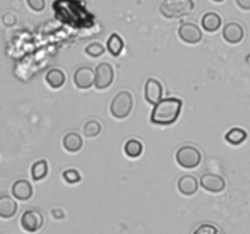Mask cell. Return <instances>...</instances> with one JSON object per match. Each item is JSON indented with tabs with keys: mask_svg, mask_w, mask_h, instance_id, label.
Returning <instances> with one entry per match:
<instances>
[{
	"mask_svg": "<svg viewBox=\"0 0 250 234\" xmlns=\"http://www.w3.org/2000/svg\"><path fill=\"white\" fill-rule=\"evenodd\" d=\"M183 101L180 98H165L155 105L151 112L150 121L156 126H171L178 119Z\"/></svg>",
	"mask_w": 250,
	"mask_h": 234,
	"instance_id": "obj_1",
	"label": "cell"
},
{
	"mask_svg": "<svg viewBox=\"0 0 250 234\" xmlns=\"http://www.w3.org/2000/svg\"><path fill=\"white\" fill-rule=\"evenodd\" d=\"M194 10L193 0H164L160 5V14L167 20L188 16Z\"/></svg>",
	"mask_w": 250,
	"mask_h": 234,
	"instance_id": "obj_2",
	"label": "cell"
},
{
	"mask_svg": "<svg viewBox=\"0 0 250 234\" xmlns=\"http://www.w3.org/2000/svg\"><path fill=\"white\" fill-rule=\"evenodd\" d=\"M133 109V97L127 90L117 93L110 104V112L114 118L124 119L129 116Z\"/></svg>",
	"mask_w": 250,
	"mask_h": 234,
	"instance_id": "obj_3",
	"label": "cell"
},
{
	"mask_svg": "<svg viewBox=\"0 0 250 234\" xmlns=\"http://www.w3.org/2000/svg\"><path fill=\"white\" fill-rule=\"evenodd\" d=\"M176 162L186 170L197 168L202 162V153L199 149L192 145H183L176 153Z\"/></svg>",
	"mask_w": 250,
	"mask_h": 234,
	"instance_id": "obj_4",
	"label": "cell"
},
{
	"mask_svg": "<svg viewBox=\"0 0 250 234\" xmlns=\"http://www.w3.org/2000/svg\"><path fill=\"white\" fill-rule=\"evenodd\" d=\"M21 228L29 234L37 233L44 224V216L38 210H27L22 214L20 219Z\"/></svg>",
	"mask_w": 250,
	"mask_h": 234,
	"instance_id": "obj_5",
	"label": "cell"
},
{
	"mask_svg": "<svg viewBox=\"0 0 250 234\" xmlns=\"http://www.w3.org/2000/svg\"><path fill=\"white\" fill-rule=\"evenodd\" d=\"M115 78L114 67L109 62H102L95 68L94 87L98 90H104L110 88Z\"/></svg>",
	"mask_w": 250,
	"mask_h": 234,
	"instance_id": "obj_6",
	"label": "cell"
},
{
	"mask_svg": "<svg viewBox=\"0 0 250 234\" xmlns=\"http://www.w3.org/2000/svg\"><path fill=\"white\" fill-rule=\"evenodd\" d=\"M178 37L187 44H198L203 39V32L199 27L192 22H183L178 28Z\"/></svg>",
	"mask_w": 250,
	"mask_h": 234,
	"instance_id": "obj_7",
	"label": "cell"
},
{
	"mask_svg": "<svg viewBox=\"0 0 250 234\" xmlns=\"http://www.w3.org/2000/svg\"><path fill=\"white\" fill-rule=\"evenodd\" d=\"M200 187L211 194H220L226 189V180L215 173H205L200 178Z\"/></svg>",
	"mask_w": 250,
	"mask_h": 234,
	"instance_id": "obj_8",
	"label": "cell"
},
{
	"mask_svg": "<svg viewBox=\"0 0 250 234\" xmlns=\"http://www.w3.org/2000/svg\"><path fill=\"white\" fill-rule=\"evenodd\" d=\"M95 80V71L89 66H83L77 68V71L73 75V84L76 88L81 90L89 89L94 85Z\"/></svg>",
	"mask_w": 250,
	"mask_h": 234,
	"instance_id": "obj_9",
	"label": "cell"
},
{
	"mask_svg": "<svg viewBox=\"0 0 250 234\" xmlns=\"http://www.w3.org/2000/svg\"><path fill=\"white\" fill-rule=\"evenodd\" d=\"M163 84L155 78H148L146 85H144V98H146V102L155 106L158 102L163 100Z\"/></svg>",
	"mask_w": 250,
	"mask_h": 234,
	"instance_id": "obj_10",
	"label": "cell"
},
{
	"mask_svg": "<svg viewBox=\"0 0 250 234\" xmlns=\"http://www.w3.org/2000/svg\"><path fill=\"white\" fill-rule=\"evenodd\" d=\"M222 37L229 44H238L244 38V28L238 22H229L222 29Z\"/></svg>",
	"mask_w": 250,
	"mask_h": 234,
	"instance_id": "obj_11",
	"label": "cell"
},
{
	"mask_svg": "<svg viewBox=\"0 0 250 234\" xmlns=\"http://www.w3.org/2000/svg\"><path fill=\"white\" fill-rule=\"evenodd\" d=\"M11 195L20 201H27L33 196V187L26 179H19L12 184Z\"/></svg>",
	"mask_w": 250,
	"mask_h": 234,
	"instance_id": "obj_12",
	"label": "cell"
},
{
	"mask_svg": "<svg viewBox=\"0 0 250 234\" xmlns=\"http://www.w3.org/2000/svg\"><path fill=\"white\" fill-rule=\"evenodd\" d=\"M198 179L192 175H185L178 179L177 189L185 196H192L198 192Z\"/></svg>",
	"mask_w": 250,
	"mask_h": 234,
	"instance_id": "obj_13",
	"label": "cell"
},
{
	"mask_svg": "<svg viewBox=\"0 0 250 234\" xmlns=\"http://www.w3.org/2000/svg\"><path fill=\"white\" fill-rule=\"evenodd\" d=\"M45 83L51 89H60L66 83V75L61 68H51L45 73Z\"/></svg>",
	"mask_w": 250,
	"mask_h": 234,
	"instance_id": "obj_14",
	"label": "cell"
},
{
	"mask_svg": "<svg viewBox=\"0 0 250 234\" xmlns=\"http://www.w3.org/2000/svg\"><path fill=\"white\" fill-rule=\"evenodd\" d=\"M17 202L9 195H1L0 196V218L9 219L16 214Z\"/></svg>",
	"mask_w": 250,
	"mask_h": 234,
	"instance_id": "obj_15",
	"label": "cell"
},
{
	"mask_svg": "<svg viewBox=\"0 0 250 234\" xmlns=\"http://www.w3.org/2000/svg\"><path fill=\"white\" fill-rule=\"evenodd\" d=\"M222 19L216 12H207L202 17V27L208 33H215L221 28Z\"/></svg>",
	"mask_w": 250,
	"mask_h": 234,
	"instance_id": "obj_16",
	"label": "cell"
},
{
	"mask_svg": "<svg viewBox=\"0 0 250 234\" xmlns=\"http://www.w3.org/2000/svg\"><path fill=\"white\" fill-rule=\"evenodd\" d=\"M62 145L67 153L75 154L82 149L83 146V139L76 132H70V133L66 134L62 139Z\"/></svg>",
	"mask_w": 250,
	"mask_h": 234,
	"instance_id": "obj_17",
	"label": "cell"
},
{
	"mask_svg": "<svg viewBox=\"0 0 250 234\" xmlns=\"http://www.w3.org/2000/svg\"><path fill=\"white\" fill-rule=\"evenodd\" d=\"M125 48V41L117 33H112L111 36L109 37L106 43V49L112 56L117 58V56L121 55V53L124 51Z\"/></svg>",
	"mask_w": 250,
	"mask_h": 234,
	"instance_id": "obj_18",
	"label": "cell"
},
{
	"mask_svg": "<svg viewBox=\"0 0 250 234\" xmlns=\"http://www.w3.org/2000/svg\"><path fill=\"white\" fill-rule=\"evenodd\" d=\"M247 136H248V134H247V132L244 129L239 128V127H234V128H231L227 132L226 136H225V139L231 145L238 146L246 141Z\"/></svg>",
	"mask_w": 250,
	"mask_h": 234,
	"instance_id": "obj_19",
	"label": "cell"
},
{
	"mask_svg": "<svg viewBox=\"0 0 250 234\" xmlns=\"http://www.w3.org/2000/svg\"><path fill=\"white\" fill-rule=\"evenodd\" d=\"M49 172V166L45 160H39L32 165L31 167V177L32 179L39 182V180L44 179L48 176Z\"/></svg>",
	"mask_w": 250,
	"mask_h": 234,
	"instance_id": "obj_20",
	"label": "cell"
},
{
	"mask_svg": "<svg viewBox=\"0 0 250 234\" xmlns=\"http://www.w3.org/2000/svg\"><path fill=\"white\" fill-rule=\"evenodd\" d=\"M124 151L129 158H138L143 153V144L137 139H129L125 144Z\"/></svg>",
	"mask_w": 250,
	"mask_h": 234,
	"instance_id": "obj_21",
	"label": "cell"
},
{
	"mask_svg": "<svg viewBox=\"0 0 250 234\" xmlns=\"http://www.w3.org/2000/svg\"><path fill=\"white\" fill-rule=\"evenodd\" d=\"M100 132H102V124L95 119H89L83 126V134L87 138H95V136H99Z\"/></svg>",
	"mask_w": 250,
	"mask_h": 234,
	"instance_id": "obj_22",
	"label": "cell"
},
{
	"mask_svg": "<svg viewBox=\"0 0 250 234\" xmlns=\"http://www.w3.org/2000/svg\"><path fill=\"white\" fill-rule=\"evenodd\" d=\"M84 53L85 55H88L89 58H100V56L105 53V48L103 44L98 43V41H94V43H90L85 46Z\"/></svg>",
	"mask_w": 250,
	"mask_h": 234,
	"instance_id": "obj_23",
	"label": "cell"
},
{
	"mask_svg": "<svg viewBox=\"0 0 250 234\" xmlns=\"http://www.w3.org/2000/svg\"><path fill=\"white\" fill-rule=\"evenodd\" d=\"M62 178L67 184H77V183L81 182V175L77 170H73V168H70V170H66L62 172Z\"/></svg>",
	"mask_w": 250,
	"mask_h": 234,
	"instance_id": "obj_24",
	"label": "cell"
},
{
	"mask_svg": "<svg viewBox=\"0 0 250 234\" xmlns=\"http://www.w3.org/2000/svg\"><path fill=\"white\" fill-rule=\"evenodd\" d=\"M193 234H222L216 226L210 223H203L193 232Z\"/></svg>",
	"mask_w": 250,
	"mask_h": 234,
	"instance_id": "obj_25",
	"label": "cell"
},
{
	"mask_svg": "<svg viewBox=\"0 0 250 234\" xmlns=\"http://www.w3.org/2000/svg\"><path fill=\"white\" fill-rule=\"evenodd\" d=\"M26 2L33 12H42L45 9V0H26Z\"/></svg>",
	"mask_w": 250,
	"mask_h": 234,
	"instance_id": "obj_26",
	"label": "cell"
},
{
	"mask_svg": "<svg viewBox=\"0 0 250 234\" xmlns=\"http://www.w3.org/2000/svg\"><path fill=\"white\" fill-rule=\"evenodd\" d=\"M5 16H6L9 20L1 19V22H2V24H4V26L11 27V26H14L15 23H16V16H15L14 14L9 12V14H5Z\"/></svg>",
	"mask_w": 250,
	"mask_h": 234,
	"instance_id": "obj_27",
	"label": "cell"
},
{
	"mask_svg": "<svg viewBox=\"0 0 250 234\" xmlns=\"http://www.w3.org/2000/svg\"><path fill=\"white\" fill-rule=\"evenodd\" d=\"M237 6L244 11H250V0H236Z\"/></svg>",
	"mask_w": 250,
	"mask_h": 234,
	"instance_id": "obj_28",
	"label": "cell"
},
{
	"mask_svg": "<svg viewBox=\"0 0 250 234\" xmlns=\"http://www.w3.org/2000/svg\"><path fill=\"white\" fill-rule=\"evenodd\" d=\"M51 214H53L54 218H56V219H61L65 217V212L60 209H54L53 211H51Z\"/></svg>",
	"mask_w": 250,
	"mask_h": 234,
	"instance_id": "obj_29",
	"label": "cell"
},
{
	"mask_svg": "<svg viewBox=\"0 0 250 234\" xmlns=\"http://www.w3.org/2000/svg\"><path fill=\"white\" fill-rule=\"evenodd\" d=\"M211 1H214V2H224L225 0H211Z\"/></svg>",
	"mask_w": 250,
	"mask_h": 234,
	"instance_id": "obj_30",
	"label": "cell"
}]
</instances>
